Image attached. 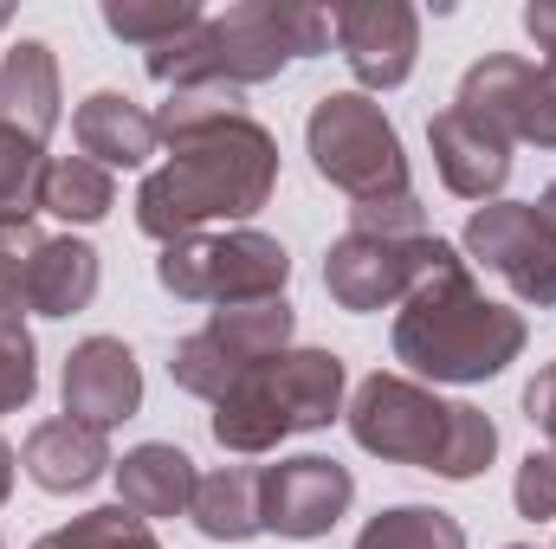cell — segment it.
Masks as SVG:
<instances>
[{
  "label": "cell",
  "mask_w": 556,
  "mask_h": 549,
  "mask_svg": "<svg viewBox=\"0 0 556 549\" xmlns=\"http://www.w3.org/2000/svg\"><path fill=\"white\" fill-rule=\"evenodd\" d=\"M350 369L337 349H285L214 401V439L227 452H273L291 433H317L343 413Z\"/></svg>",
  "instance_id": "obj_5"
},
{
  "label": "cell",
  "mask_w": 556,
  "mask_h": 549,
  "mask_svg": "<svg viewBox=\"0 0 556 549\" xmlns=\"http://www.w3.org/2000/svg\"><path fill=\"white\" fill-rule=\"evenodd\" d=\"M525 33L538 39V52L556 59V0H531V7H525Z\"/></svg>",
  "instance_id": "obj_32"
},
{
  "label": "cell",
  "mask_w": 556,
  "mask_h": 549,
  "mask_svg": "<svg viewBox=\"0 0 556 549\" xmlns=\"http://www.w3.org/2000/svg\"><path fill=\"white\" fill-rule=\"evenodd\" d=\"M194 485H201L194 459L168 439H142L117 459V505L137 511L142 524L149 518H181L194 505Z\"/></svg>",
  "instance_id": "obj_17"
},
{
  "label": "cell",
  "mask_w": 556,
  "mask_h": 549,
  "mask_svg": "<svg viewBox=\"0 0 556 549\" xmlns=\"http://www.w3.org/2000/svg\"><path fill=\"white\" fill-rule=\"evenodd\" d=\"M13 472H20V452L0 439V505H7V491H13Z\"/></svg>",
  "instance_id": "obj_33"
},
{
  "label": "cell",
  "mask_w": 556,
  "mask_h": 549,
  "mask_svg": "<svg viewBox=\"0 0 556 549\" xmlns=\"http://www.w3.org/2000/svg\"><path fill=\"white\" fill-rule=\"evenodd\" d=\"M39 395V349H33V330H13L0 336V420L20 413Z\"/></svg>",
  "instance_id": "obj_28"
},
{
  "label": "cell",
  "mask_w": 556,
  "mask_h": 549,
  "mask_svg": "<svg viewBox=\"0 0 556 549\" xmlns=\"http://www.w3.org/2000/svg\"><path fill=\"white\" fill-rule=\"evenodd\" d=\"M525 317L505 310L498 297L479 291L472 259H459V246H440V259L427 266L415 291L395 310V362H408L420 382H492L525 356Z\"/></svg>",
  "instance_id": "obj_2"
},
{
  "label": "cell",
  "mask_w": 556,
  "mask_h": 549,
  "mask_svg": "<svg viewBox=\"0 0 556 549\" xmlns=\"http://www.w3.org/2000/svg\"><path fill=\"white\" fill-rule=\"evenodd\" d=\"M72 137L85 149V162H98V168H142L162 137H155V117L130 104L124 91H91L78 111H72Z\"/></svg>",
  "instance_id": "obj_18"
},
{
  "label": "cell",
  "mask_w": 556,
  "mask_h": 549,
  "mask_svg": "<svg viewBox=\"0 0 556 549\" xmlns=\"http://www.w3.org/2000/svg\"><path fill=\"white\" fill-rule=\"evenodd\" d=\"M350 439L389 465H415V472H440L453 485L479 478L498 452V426L492 413H479L472 401H440L427 382L408 375H369L350 395Z\"/></svg>",
  "instance_id": "obj_4"
},
{
  "label": "cell",
  "mask_w": 556,
  "mask_h": 549,
  "mask_svg": "<svg viewBox=\"0 0 556 549\" xmlns=\"http://www.w3.org/2000/svg\"><path fill=\"white\" fill-rule=\"evenodd\" d=\"M350 505H356V478H350V465H337L324 452L260 465V524L285 544L330 537L350 518Z\"/></svg>",
  "instance_id": "obj_12"
},
{
  "label": "cell",
  "mask_w": 556,
  "mask_h": 549,
  "mask_svg": "<svg viewBox=\"0 0 556 549\" xmlns=\"http://www.w3.org/2000/svg\"><path fill=\"white\" fill-rule=\"evenodd\" d=\"M356 549H466V531L453 511L433 505H389L363 524Z\"/></svg>",
  "instance_id": "obj_23"
},
{
  "label": "cell",
  "mask_w": 556,
  "mask_h": 549,
  "mask_svg": "<svg viewBox=\"0 0 556 549\" xmlns=\"http://www.w3.org/2000/svg\"><path fill=\"white\" fill-rule=\"evenodd\" d=\"M168 162L137 188V227L175 246L214 220H253L278 188V137L247 111V91H168L155 111Z\"/></svg>",
  "instance_id": "obj_1"
},
{
  "label": "cell",
  "mask_w": 556,
  "mask_h": 549,
  "mask_svg": "<svg viewBox=\"0 0 556 549\" xmlns=\"http://www.w3.org/2000/svg\"><path fill=\"white\" fill-rule=\"evenodd\" d=\"M39 227L33 220H0V336L26 330L33 304H26V272H33V253H39Z\"/></svg>",
  "instance_id": "obj_27"
},
{
  "label": "cell",
  "mask_w": 556,
  "mask_h": 549,
  "mask_svg": "<svg viewBox=\"0 0 556 549\" xmlns=\"http://www.w3.org/2000/svg\"><path fill=\"white\" fill-rule=\"evenodd\" d=\"M453 111L479 117L485 130H498L505 142L556 149V59L531 65V59H518V52H485V59L459 78Z\"/></svg>",
  "instance_id": "obj_11"
},
{
  "label": "cell",
  "mask_w": 556,
  "mask_h": 549,
  "mask_svg": "<svg viewBox=\"0 0 556 549\" xmlns=\"http://www.w3.org/2000/svg\"><path fill=\"white\" fill-rule=\"evenodd\" d=\"M46 142L13 130L0 117V220H33L39 214V188H46Z\"/></svg>",
  "instance_id": "obj_25"
},
{
  "label": "cell",
  "mask_w": 556,
  "mask_h": 549,
  "mask_svg": "<svg viewBox=\"0 0 556 549\" xmlns=\"http://www.w3.org/2000/svg\"><path fill=\"white\" fill-rule=\"evenodd\" d=\"M291 330H298V310H291L285 297L214 310L194 336H181V343H175L168 375H175V388H181V395L220 401V395H227V388H240L253 369H266L273 356L291 349Z\"/></svg>",
  "instance_id": "obj_8"
},
{
  "label": "cell",
  "mask_w": 556,
  "mask_h": 549,
  "mask_svg": "<svg viewBox=\"0 0 556 549\" xmlns=\"http://www.w3.org/2000/svg\"><path fill=\"white\" fill-rule=\"evenodd\" d=\"M0 117L13 130H26L33 142L52 137V124H59V59H52L46 39H20L0 59Z\"/></svg>",
  "instance_id": "obj_19"
},
{
  "label": "cell",
  "mask_w": 556,
  "mask_h": 549,
  "mask_svg": "<svg viewBox=\"0 0 556 549\" xmlns=\"http://www.w3.org/2000/svg\"><path fill=\"white\" fill-rule=\"evenodd\" d=\"M285 278H291V253L260 227L188 233V240L162 246V259H155V284L175 304H214V310L285 297Z\"/></svg>",
  "instance_id": "obj_7"
},
{
  "label": "cell",
  "mask_w": 556,
  "mask_h": 549,
  "mask_svg": "<svg viewBox=\"0 0 556 549\" xmlns=\"http://www.w3.org/2000/svg\"><path fill=\"white\" fill-rule=\"evenodd\" d=\"M538 214H544V220H551V227H556V181H551V188H544V201H538Z\"/></svg>",
  "instance_id": "obj_34"
},
{
  "label": "cell",
  "mask_w": 556,
  "mask_h": 549,
  "mask_svg": "<svg viewBox=\"0 0 556 549\" xmlns=\"http://www.w3.org/2000/svg\"><path fill=\"white\" fill-rule=\"evenodd\" d=\"M65 413L111 433L117 420H130L142 408V369L130 356V343L117 336H85L72 356H65Z\"/></svg>",
  "instance_id": "obj_14"
},
{
  "label": "cell",
  "mask_w": 556,
  "mask_h": 549,
  "mask_svg": "<svg viewBox=\"0 0 556 549\" xmlns=\"http://www.w3.org/2000/svg\"><path fill=\"white\" fill-rule=\"evenodd\" d=\"M0 549H7V544H0Z\"/></svg>",
  "instance_id": "obj_37"
},
{
  "label": "cell",
  "mask_w": 556,
  "mask_h": 549,
  "mask_svg": "<svg viewBox=\"0 0 556 549\" xmlns=\"http://www.w3.org/2000/svg\"><path fill=\"white\" fill-rule=\"evenodd\" d=\"M20 465H26V478H33L39 491H52V498L91 491L104 472H117V459H111V439H104L98 426L72 420V413H59V420H39V426L26 433V446H20Z\"/></svg>",
  "instance_id": "obj_16"
},
{
  "label": "cell",
  "mask_w": 556,
  "mask_h": 549,
  "mask_svg": "<svg viewBox=\"0 0 556 549\" xmlns=\"http://www.w3.org/2000/svg\"><path fill=\"white\" fill-rule=\"evenodd\" d=\"M511 549H525V544H511Z\"/></svg>",
  "instance_id": "obj_36"
},
{
  "label": "cell",
  "mask_w": 556,
  "mask_h": 549,
  "mask_svg": "<svg viewBox=\"0 0 556 549\" xmlns=\"http://www.w3.org/2000/svg\"><path fill=\"white\" fill-rule=\"evenodd\" d=\"M511 505H518V518H531V524L556 518V452H531V459L518 465Z\"/></svg>",
  "instance_id": "obj_29"
},
{
  "label": "cell",
  "mask_w": 556,
  "mask_h": 549,
  "mask_svg": "<svg viewBox=\"0 0 556 549\" xmlns=\"http://www.w3.org/2000/svg\"><path fill=\"white\" fill-rule=\"evenodd\" d=\"M111 207H117V181H111V168H98V162H85V155H59V162H46L39 214H52V220H65V227H91V220H104Z\"/></svg>",
  "instance_id": "obj_22"
},
{
  "label": "cell",
  "mask_w": 556,
  "mask_h": 549,
  "mask_svg": "<svg viewBox=\"0 0 556 549\" xmlns=\"http://www.w3.org/2000/svg\"><path fill=\"white\" fill-rule=\"evenodd\" d=\"M0 26H7V7H0Z\"/></svg>",
  "instance_id": "obj_35"
},
{
  "label": "cell",
  "mask_w": 556,
  "mask_h": 549,
  "mask_svg": "<svg viewBox=\"0 0 556 549\" xmlns=\"http://www.w3.org/2000/svg\"><path fill=\"white\" fill-rule=\"evenodd\" d=\"M525 413H531V426L551 439V452H556V362H544V369L531 375V388H525Z\"/></svg>",
  "instance_id": "obj_31"
},
{
  "label": "cell",
  "mask_w": 556,
  "mask_h": 549,
  "mask_svg": "<svg viewBox=\"0 0 556 549\" xmlns=\"http://www.w3.org/2000/svg\"><path fill=\"white\" fill-rule=\"evenodd\" d=\"M427 149H433L440 181L459 201H498L505 181H511V142L498 137V130H485L479 117L453 111V104L427 117Z\"/></svg>",
  "instance_id": "obj_15"
},
{
  "label": "cell",
  "mask_w": 556,
  "mask_h": 549,
  "mask_svg": "<svg viewBox=\"0 0 556 549\" xmlns=\"http://www.w3.org/2000/svg\"><path fill=\"white\" fill-rule=\"evenodd\" d=\"M330 33H337L343 65L356 72L363 98L408 85L415 52H420V13L408 0H337L330 7Z\"/></svg>",
  "instance_id": "obj_13"
},
{
  "label": "cell",
  "mask_w": 556,
  "mask_h": 549,
  "mask_svg": "<svg viewBox=\"0 0 556 549\" xmlns=\"http://www.w3.org/2000/svg\"><path fill=\"white\" fill-rule=\"evenodd\" d=\"M330 13L311 0H240L227 13H201L162 52H142V72L162 91H247L278 78L291 59L330 52Z\"/></svg>",
  "instance_id": "obj_3"
},
{
  "label": "cell",
  "mask_w": 556,
  "mask_h": 549,
  "mask_svg": "<svg viewBox=\"0 0 556 549\" xmlns=\"http://www.w3.org/2000/svg\"><path fill=\"white\" fill-rule=\"evenodd\" d=\"M98 297V246L85 240H39L33 272H26V304L33 317H78Z\"/></svg>",
  "instance_id": "obj_20"
},
{
  "label": "cell",
  "mask_w": 556,
  "mask_h": 549,
  "mask_svg": "<svg viewBox=\"0 0 556 549\" xmlns=\"http://www.w3.org/2000/svg\"><path fill=\"white\" fill-rule=\"evenodd\" d=\"M304 149H311V168H317L337 194H350V207H376V201L415 194L395 124H389L382 104L363 98V91H330V98H317V111H311V124H304Z\"/></svg>",
  "instance_id": "obj_6"
},
{
  "label": "cell",
  "mask_w": 556,
  "mask_h": 549,
  "mask_svg": "<svg viewBox=\"0 0 556 549\" xmlns=\"http://www.w3.org/2000/svg\"><path fill=\"white\" fill-rule=\"evenodd\" d=\"M350 227H363V233H427V207L415 194L376 201V207H350Z\"/></svg>",
  "instance_id": "obj_30"
},
{
  "label": "cell",
  "mask_w": 556,
  "mask_h": 549,
  "mask_svg": "<svg viewBox=\"0 0 556 549\" xmlns=\"http://www.w3.org/2000/svg\"><path fill=\"white\" fill-rule=\"evenodd\" d=\"M33 549H162V544H155V531L142 524L137 511H124V505H98V511H85V518L46 531Z\"/></svg>",
  "instance_id": "obj_26"
},
{
  "label": "cell",
  "mask_w": 556,
  "mask_h": 549,
  "mask_svg": "<svg viewBox=\"0 0 556 549\" xmlns=\"http://www.w3.org/2000/svg\"><path fill=\"white\" fill-rule=\"evenodd\" d=\"M194 531L207 544H253L266 537L260 524V465H220L194 485V505H188Z\"/></svg>",
  "instance_id": "obj_21"
},
{
  "label": "cell",
  "mask_w": 556,
  "mask_h": 549,
  "mask_svg": "<svg viewBox=\"0 0 556 549\" xmlns=\"http://www.w3.org/2000/svg\"><path fill=\"white\" fill-rule=\"evenodd\" d=\"M459 246L518 304H538V310L556 304V227L538 214V201H485V207H472Z\"/></svg>",
  "instance_id": "obj_10"
},
{
  "label": "cell",
  "mask_w": 556,
  "mask_h": 549,
  "mask_svg": "<svg viewBox=\"0 0 556 549\" xmlns=\"http://www.w3.org/2000/svg\"><path fill=\"white\" fill-rule=\"evenodd\" d=\"M104 26L137 52H162L168 39L201 26V0H104Z\"/></svg>",
  "instance_id": "obj_24"
},
{
  "label": "cell",
  "mask_w": 556,
  "mask_h": 549,
  "mask_svg": "<svg viewBox=\"0 0 556 549\" xmlns=\"http://www.w3.org/2000/svg\"><path fill=\"white\" fill-rule=\"evenodd\" d=\"M440 233H337L324 253V291L337 310H402L427 266L440 259Z\"/></svg>",
  "instance_id": "obj_9"
}]
</instances>
